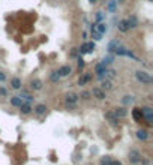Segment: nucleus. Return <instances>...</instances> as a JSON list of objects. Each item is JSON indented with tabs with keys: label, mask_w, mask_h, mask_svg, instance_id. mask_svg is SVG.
Instances as JSON below:
<instances>
[{
	"label": "nucleus",
	"mask_w": 153,
	"mask_h": 165,
	"mask_svg": "<svg viewBox=\"0 0 153 165\" xmlns=\"http://www.w3.org/2000/svg\"><path fill=\"white\" fill-rule=\"evenodd\" d=\"M114 54H116V56H122V57H129V59H134L135 62H140V59H138L132 51L128 50L126 47H122V45H119L117 48L114 50Z\"/></svg>",
	"instance_id": "f257e3e1"
},
{
	"label": "nucleus",
	"mask_w": 153,
	"mask_h": 165,
	"mask_svg": "<svg viewBox=\"0 0 153 165\" xmlns=\"http://www.w3.org/2000/svg\"><path fill=\"white\" fill-rule=\"evenodd\" d=\"M135 78L140 83H143V84H152L153 83L152 75L149 72H146V71H137V72H135Z\"/></svg>",
	"instance_id": "f03ea898"
},
{
	"label": "nucleus",
	"mask_w": 153,
	"mask_h": 165,
	"mask_svg": "<svg viewBox=\"0 0 153 165\" xmlns=\"http://www.w3.org/2000/svg\"><path fill=\"white\" fill-rule=\"evenodd\" d=\"M141 113H143V119L146 120V123L153 125V108L152 107H144V108H141Z\"/></svg>",
	"instance_id": "7ed1b4c3"
},
{
	"label": "nucleus",
	"mask_w": 153,
	"mask_h": 165,
	"mask_svg": "<svg viewBox=\"0 0 153 165\" xmlns=\"http://www.w3.org/2000/svg\"><path fill=\"white\" fill-rule=\"evenodd\" d=\"M128 159L131 164H140L143 162V158H141V153L138 150H131L129 155H128Z\"/></svg>",
	"instance_id": "20e7f679"
},
{
	"label": "nucleus",
	"mask_w": 153,
	"mask_h": 165,
	"mask_svg": "<svg viewBox=\"0 0 153 165\" xmlns=\"http://www.w3.org/2000/svg\"><path fill=\"white\" fill-rule=\"evenodd\" d=\"M92 29H95L98 33H101L102 36L107 33V30H108V26H107V23H104V21H99V23H95V24H92Z\"/></svg>",
	"instance_id": "39448f33"
},
{
	"label": "nucleus",
	"mask_w": 153,
	"mask_h": 165,
	"mask_svg": "<svg viewBox=\"0 0 153 165\" xmlns=\"http://www.w3.org/2000/svg\"><path fill=\"white\" fill-rule=\"evenodd\" d=\"M90 95H92L93 98H96L98 101H104V99L107 98V93H105L101 87H95V89L90 92Z\"/></svg>",
	"instance_id": "423d86ee"
},
{
	"label": "nucleus",
	"mask_w": 153,
	"mask_h": 165,
	"mask_svg": "<svg viewBox=\"0 0 153 165\" xmlns=\"http://www.w3.org/2000/svg\"><path fill=\"white\" fill-rule=\"evenodd\" d=\"M71 72H72V68L69 66V65H63V66H60L59 69H57V75L62 78V77H68V75H71Z\"/></svg>",
	"instance_id": "0eeeda50"
},
{
	"label": "nucleus",
	"mask_w": 153,
	"mask_h": 165,
	"mask_svg": "<svg viewBox=\"0 0 153 165\" xmlns=\"http://www.w3.org/2000/svg\"><path fill=\"white\" fill-rule=\"evenodd\" d=\"M78 95L77 93H66V96H65V104H71V105H77L78 102Z\"/></svg>",
	"instance_id": "6e6552de"
},
{
	"label": "nucleus",
	"mask_w": 153,
	"mask_h": 165,
	"mask_svg": "<svg viewBox=\"0 0 153 165\" xmlns=\"http://www.w3.org/2000/svg\"><path fill=\"white\" fill-rule=\"evenodd\" d=\"M104 116H105V119H107L108 122H110V123H111L113 126H116V125L119 123V117H117V116H116V114H114L113 111H107V113H105Z\"/></svg>",
	"instance_id": "1a4fd4ad"
},
{
	"label": "nucleus",
	"mask_w": 153,
	"mask_h": 165,
	"mask_svg": "<svg viewBox=\"0 0 153 165\" xmlns=\"http://www.w3.org/2000/svg\"><path fill=\"white\" fill-rule=\"evenodd\" d=\"M92 78H93V75H92L90 72L83 74V75L80 77V80H78V86H80V87H81V86H86L87 83H90V81H92Z\"/></svg>",
	"instance_id": "9d476101"
},
{
	"label": "nucleus",
	"mask_w": 153,
	"mask_h": 165,
	"mask_svg": "<svg viewBox=\"0 0 153 165\" xmlns=\"http://www.w3.org/2000/svg\"><path fill=\"white\" fill-rule=\"evenodd\" d=\"M126 23H128V27L129 29H137L138 27V18H137V15H129V18H126Z\"/></svg>",
	"instance_id": "9b49d317"
},
{
	"label": "nucleus",
	"mask_w": 153,
	"mask_h": 165,
	"mask_svg": "<svg viewBox=\"0 0 153 165\" xmlns=\"http://www.w3.org/2000/svg\"><path fill=\"white\" fill-rule=\"evenodd\" d=\"M42 87H44V83H42V80H39V78H33V80H30V89L32 90H42Z\"/></svg>",
	"instance_id": "f8f14e48"
},
{
	"label": "nucleus",
	"mask_w": 153,
	"mask_h": 165,
	"mask_svg": "<svg viewBox=\"0 0 153 165\" xmlns=\"http://www.w3.org/2000/svg\"><path fill=\"white\" fill-rule=\"evenodd\" d=\"M32 111H33V107H32L30 102H23L20 105V113L21 114H30Z\"/></svg>",
	"instance_id": "ddd939ff"
},
{
	"label": "nucleus",
	"mask_w": 153,
	"mask_h": 165,
	"mask_svg": "<svg viewBox=\"0 0 153 165\" xmlns=\"http://www.w3.org/2000/svg\"><path fill=\"white\" fill-rule=\"evenodd\" d=\"M132 119H134V122H137V123H141L144 119H143V113H141V108H134L132 110Z\"/></svg>",
	"instance_id": "4468645a"
},
{
	"label": "nucleus",
	"mask_w": 153,
	"mask_h": 165,
	"mask_svg": "<svg viewBox=\"0 0 153 165\" xmlns=\"http://www.w3.org/2000/svg\"><path fill=\"white\" fill-rule=\"evenodd\" d=\"M47 110H48V108H47L45 104H38V105L33 108V111H35L36 116H44V114L47 113Z\"/></svg>",
	"instance_id": "2eb2a0df"
},
{
	"label": "nucleus",
	"mask_w": 153,
	"mask_h": 165,
	"mask_svg": "<svg viewBox=\"0 0 153 165\" xmlns=\"http://www.w3.org/2000/svg\"><path fill=\"white\" fill-rule=\"evenodd\" d=\"M113 113L119 117V119H120V117H126V116H128V110H126L125 107H117V108H114Z\"/></svg>",
	"instance_id": "dca6fc26"
},
{
	"label": "nucleus",
	"mask_w": 153,
	"mask_h": 165,
	"mask_svg": "<svg viewBox=\"0 0 153 165\" xmlns=\"http://www.w3.org/2000/svg\"><path fill=\"white\" fill-rule=\"evenodd\" d=\"M117 29H119L122 33L129 32V27H128V23H126V20H120V21L117 23Z\"/></svg>",
	"instance_id": "f3484780"
},
{
	"label": "nucleus",
	"mask_w": 153,
	"mask_h": 165,
	"mask_svg": "<svg viewBox=\"0 0 153 165\" xmlns=\"http://www.w3.org/2000/svg\"><path fill=\"white\" fill-rule=\"evenodd\" d=\"M101 89H102L104 92H107V90H111V89H113V81H111V80H108V78L102 80V84H101Z\"/></svg>",
	"instance_id": "a211bd4d"
},
{
	"label": "nucleus",
	"mask_w": 153,
	"mask_h": 165,
	"mask_svg": "<svg viewBox=\"0 0 153 165\" xmlns=\"http://www.w3.org/2000/svg\"><path fill=\"white\" fill-rule=\"evenodd\" d=\"M11 87H12L14 90H20V89H21V78L14 77V78L11 80Z\"/></svg>",
	"instance_id": "6ab92c4d"
},
{
	"label": "nucleus",
	"mask_w": 153,
	"mask_h": 165,
	"mask_svg": "<svg viewBox=\"0 0 153 165\" xmlns=\"http://www.w3.org/2000/svg\"><path fill=\"white\" fill-rule=\"evenodd\" d=\"M137 138H138L140 141H146V140L149 138V132H147L146 129H138V131H137Z\"/></svg>",
	"instance_id": "aec40b11"
},
{
	"label": "nucleus",
	"mask_w": 153,
	"mask_h": 165,
	"mask_svg": "<svg viewBox=\"0 0 153 165\" xmlns=\"http://www.w3.org/2000/svg\"><path fill=\"white\" fill-rule=\"evenodd\" d=\"M120 45V42L117 41V39H113L110 44H108V47H107V50H108V53H114V50L117 48V47Z\"/></svg>",
	"instance_id": "412c9836"
},
{
	"label": "nucleus",
	"mask_w": 153,
	"mask_h": 165,
	"mask_svg": "<svg viewBox=\"0 0 153 165\" xmlns=\"http://www.w3.org/2000/svg\"><path fill=\"white\" fill-rule=\"evenodd\" d=\"M21 104H23V98H20V96H12V98H11V105H12V107L20 108Z\"/></svg>",
	"instance_id": "4be33fe9"
},
{
	"label": "nucleus",
	"mask_w": 153,
	"mask_h": 165,
	"mask_svg": "<svg viewBox=\"0 0 153 165\" xmlns=\"http://www.w3.org/2000/svg\"><path fill=\"white\" fill-rule=\"evenodd\" d=\"M123 105H132L134 104V96H131V95H125L123 99H122Z\"/></svg>",
	"instance_id": "5701e85b"
},
{
	"label": "nucleus",
	"mask_w": 153,
	"mask_h": 165,
	"mask_svg": "<svg viewBox=\"0 0 153 165\" xmlns=\"http://www.w3.org/2000/svg\"><path fill=\"white\" fill-rule=\"evenodd\" d=\"M113 62H114V56H113V54H108L107 57H104V59H102V63H104V65H107V66H108V65H111Z\"/></svg>",
	"instance_id": "b1692460"
},
{
	"label": "nucleus",
	"mask_w": 153,
	"mask_h": 165,
	"mask_svg": "<svg viewBox=\"0 0 153 165\" xmlns=\"http://www.w3.org/2000/svg\"><path fill=\"white\" fill-rule=\"evenodd\" d=\"M107 77L110 78V80L116 78L117 77V71H114V69H107Z\"/></svg>",
	"instance_id": "393cba45"
},
{
	"label": "nucleus",
	"mask_w": 153,
	"mask_h": 165,
	"mask_svg": "<svg viewBox=\"0 0 153 165\" xmlns=\"http://www.w3.org/2000/svg\"><path fill=\"white\" fill-rule=\"evenodd\" d=\"M86 45H87V53H93L95 48H96L95 42H86Z\"/></svg>",
	"instance_id": "a878e982"
},
{
	"label": "nucleus",
	"mask_w": 153,
	"mask_h": 165,
	"mask_svg": "<svg viewBox=\"0 0 153 165\" xmlns=\"http://www.w3.org/2000/svg\"><path fill=\"white\" fill-rule=\"evenodd\" d=\"M77 51H78V53H80L81 56H84V54H89V53H87V45H86V42H84V44H83V45L80 47V48H78Z\"/></svg>",
	"instance_id": "bb28decb"
},
{
	"label": "nucleus",
	"mask_w": 153,
	"mask_h": 165,
	"mask_svg": "<svg viewBox=\"0 0 153 165\" xmlns=\"http://www.w3.org/2000/svg\"><path fill=\"white\" fill-rule=\"evenodd\" d=\"M111 162V156H104L101 158V165H110Z\"/></svg>",
	"instance_id": "cd10ccee"
},
{
	"label": "nucleus",
	"mask_w": 153,
	"mask_h": 165,
	"mask_svg": "<svg viewBox=\"0 0 153 165\" xmlns=\"http://www.w3.org/2000/svg\"><path fill=\"white\" fill-rule=\"evenodd\" d=\"M92 38H93L95 41H101V39H102V35H101V33H98L95 29H92Z\"/></svg>",
	"instance_id": "c85d7f7f"
},
{
	"label": "nucleus",
	"mask_w": 153,
	"mask_h": 165,
	"mask_svg": "<svg viewBox=\"0 0 153 165\" xmlns=\"http://www.w3.org/2000/svg\"><path fill=\"white\" fill-rule=\"evenodd\" d=\"M116 6H117V2L116 0H110V3H108V9H110L111 12L116 11Z\"/></svg>",
	"instance_id": "c756f323"
},
{
	"label": "nucleus",
	"mask_w": 153,
	"mask_h": 165,
	"mask_svg": "<svg viewBox=\"0 0 153 165\" xmlns=\"http://www.w3.org/2000/svg\"><path fill=\"white\" fill-rule=\"evenodd\" d=\"M84 66H86V62H84V59L83 57H78V71L81 72V71L84 69Z\"/></svg>",
	"instance_id": "7c9ffc66"
},
{
	"label": "nucleus",
	"mask_w": 153,
	"mask_h": 165,
	"mask_svg": "<svg viewBox=\"0 0 153 165\" xmlns=\"http://www.w3.org/2000/svg\"><path fill=\"white\" fill-rule=\"evenodd\" d=\"M90 96H92L90 92H86V90H84V92H81V95H80L78 98H81V99H90Z\"/></svg>",
	"instance_id": "2f4dec72"
},
{
	"label": "nucleus",
	"mask_w": 153,
	"mask_h": 165,
	"mask_svg": "<svg viewBox=\"0 0 153 165\" xmlns=\"http://www.w3.org/2000/svg\"><path fill=\"white\" fill-rule=\"evenodd\" d=\"M95 20H96V23L102 21V20H104V12H96V15H95Z\"/></svg>",
	"instance_id": "473e14b6"
},
{
	"label": "nucleus",
	"mask_w": 153,
	"mask_h": 165,
	"mask_svg": "<svg viewBox=\"0 0 153 165\" xmlns=\"http://www.w3.org/2000/svg\"><path fill=\"white\" fill-rule=\"evenodd\" d=\"M0 95H2V96H8V90L5 87H0Z\"/></svg>",
	"instance_id": "72a5a7b5"
},
{
	"label": "nucleus",
	"mask_w": 153,
	"mask_h": 165,
	"mask_svg": "<svg viewBox=\"0 0 153 165\" xmlns=\"http://www.w3.org/2000/svg\"><path fill=\"white\" fill-rule=\"evenodd\" d=\"M59 78H60V77L57 75V72H53V74H51V81H59Z\"/></svg>",
	"instance_id": "f704fd0d"
},
{
	"label": "nucleus",
	"mask_w": 153,
	"mask_h": 165,
	"mask_svg": "<svg viewBox=\"0 0 153 165\" xmlns=\"http://www.w3.org/2000/svg\"><path fill=\"white\" fill-rule=\"evenodd\" d=\"M5 81H6V75L0 71V83H5Z\"/></svg>",
	"instance_id": "c9c22d12"
},
{
	"label": "nucleus",
	"mask_w": 153,
	"mask_h": 165,
	"mask_svg": "<svg viewBox=\"0 0 153 165\" xmlns=\"http://www.w3.org/2000/svg\"><path fill=\"white\" fill-rule=\"evenodd\" d=\"M110 165H122V162H120V161H113V159H111Z\"/></svg>",
	"instance_id": "e433bc0d"
},
{
	"label": "nucleus",
	"mask_w": 153,
	"mask_h": 165,
	"mask_svg": "<svg viewBox=\"0 0 153 165\" xmlns=\"http://www.w3.org/2000/svg\"><path fill=\"white\" fill-rule=\"evenodd\" d=\"M89 2H90V3H96V2H98V0H89Z\"/></svg>",
	"instance_id": "4c0bfd02"
},
{
	"label": "nucleus",
	"mask_w": 153,
	"mask_h": 165,
	"mask_svg": "<svg viewBox=\"0 0 153 165\" xmlns=\"http://www.w3.org/2000/svg\"><path fill=\"white\" fill-rule=\"evenodd\" d=\"M119 2H123V0H119Z\"/></svg>",
	"instance_id": "58836bf2"
}]
</instances>
